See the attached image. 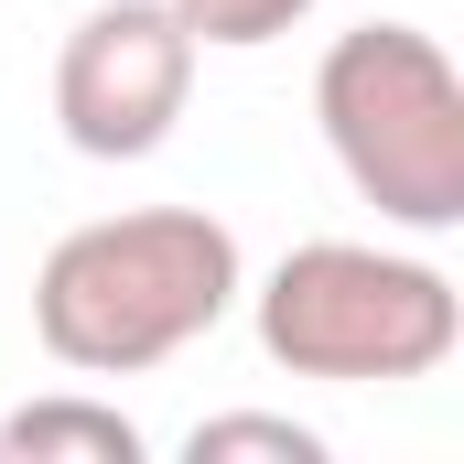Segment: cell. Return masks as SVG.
<instances>
[{
	"mask_svg": "<svg viewBox=\"0 0 464 464\" xmlns=\"http://www.w3.org/2000/svg\"><path fill=\"white\" fill-rule=\"evenodd\" d=\"M206 44L173 22V0H98L54 54V130L87 162H151L195 98Z\"/></svg>",
	"mask_w": 464,
	"mask_h": 464,
	"instance_id": "cell-4",
	"label": "cell"
},
{
	"mask_svg": "<svg viewBox=\"0 0 464 464\" xmlns=\"http://www.w3.org/2000/svg\"><path fill=\"white\" fill-rule=\"evenodd\" d=\"M184 454H195V464H227V454L324 464V432H303V421H281V411H217V421H195V432H184Z\"/></svg>",
	"mask_w": 464,
	"mask_h": 464,
	"instance_id": "cell-7",
	"label": "cell"
},
{
	"mask_svg": "<svg viewBox=\"0 0 464 464\" xmlns=\"http://www.w3.org/2000/svg\"><path fill=\"white\" fill-rule=\"evenodd\" d=\"M314 119L356 195L411 237L464 227V76L421 22H356L314 65Z\"/></svg>",
	"mask_w": 464,
	"mask_h": 464,
	"instance_id": "cell-2",
	"label": "cell"
},
{
	"mask_svg": "<svg viewBox=\"0 0 464 464\" xmlns=\"http://www.w3.org/2000/svg\"><path fill=\"white\" fill-rule=\"evenodd\" d=\"M0 454L22 464H140V421L119 411V400H87V389H54V400H22L11 421H0Z\"/></svg>",
	"mask_w": 464,
	"mask_h": 464,
	"instance_id": "cell-5",
	"label": "cell"
},
{
	"mask_svg": "<svg viewBox=\"0 0 464 464\" xmlns=\"http://www.w3.org/2000/svg\"><path fill=\"white\" fill-rule=\"evenodd\" d=\"M173 22H184L206 54H259V44L303 33V22H314V0H173Z\"/></svg>",
	"mask_w": 464,
	"mask_h": 464,
	"instance_id": "cell-6",
	"label": "cell"
},
{
	"mask_svg": "<svg viewBox=\"0 0 464 464\" xmlns=\"http://www.w3.org/2000/svg\"><path fill=\"white\" fill-rule=\"evenodd\" d=\"M259 346H270V367H292V378L400 389V378H432L464 346V292L432 259H411V248L303 237L259 281Z\"/></svg>",
	"mask_w": 464,
	"mask_h": 464,
	"instance_id": "cell-3",
	"label": "cell"
},
{
	"mask_svg": "<svg viewBox=\"0 0 464 464\" xmlns=\"http://www.w3.org/2000/svg\"><path fill=\"white\" fill-rule=\"evenodd\" d=\"M248 292L237 227L206 206H130V217H87L44 248L33 270V335L76 378H140L195 335L227 324Z\"/></svg>",
	"mask_w": 464,
	"mask_h": 464,
	"instance_id": "cell-1",
	"label": "cell"
}]
</instances>
